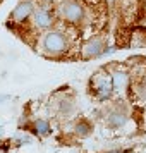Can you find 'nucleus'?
Here are the masks:
<instances>
[{"instance_id": "nucleus-16", "label": "nucleus", "mask_w": 146, "mask_h": 153, "mask_svg": "<svg viewBox=\"0 0 146 153\" xmlns=\"http://www.w3.org/2000/svg\"><path fill=\"white\" fill-rule=\"evenodd\" d=\"M4 134H5V129H4V126H0V138H2Z\"/></svg>"}, {"instance_id": "nucleus-9", "label": "nucleus", "mask_w": 146, "mask_h": 153, "mask_svg": "<svg viewBox=\"0 0 146 153\" xmlns=\"http://www.w3.org/2000/svg\"><path fill=\"white\" fill-rule=\"evenodd\" d=\"M110 79H112L113 91H125L127 90V86H129V83H131L129 74L124 72V71H115V72H112Z\"/></svg>"}, {"instance_id": "nucleus-17", "label": "nucleus", "mask_w": 146, "mask_h": 153, "mask_svg": "<svg viewBox=\"0 0 146 153\" xmlns=\"http://www.w3.org/2000/svg\"><path fill=\"white\" fill-rule=\"evenodd\" d=\"M107 2H108V4H113V2H115V0H107Z\"/></svg>"}, {"instance_id": "nucleus-12", "label": "nucleus", "mask_w": 146, "mask_h": 153, "mask_svg": "<svg viewBox=\"0 0 146 153\" xmlns=\"http://www.w3.org/2000/svg\"><path fill=\"white\" fill-rule=\"evenodd\" d=\"M12 143L14 145H29V143H33V136H29V134H17L14 139H12Z\"/></svg>"}, {"instance_id": "nucleus-10", "label": "nucleus", "mask_w": 146, "mask_h": 153, "mask_svg": "<svg viewBox=\"0 0 146 153\" xmlns=\"http://www.w3.org/2000/svg\"><path fill=\"white\" fill-rule=\"evenodd\" d=\"M31 131H33V134L36 138H47L52 132V126H50V122L47 119H36L31 124Z\"/></svg>"}, {"instance_id": "nucleus-13", "label": "nucleus", "mask_w": 146, "mask_h": 153, "mask_svg": "<svg viewBox=\"0 0 146 153\" xmlns=\"http://www.w3.org/2000/svg\"><path fill=\"white\" fill-rule=\"evenodd\" d=\"M136 91H138V97L141 98V100H146V79H145V81H141V83L138 84Z\"/></svg>"}, {"instance_id": "nucleus-18", "label": "nucleus", "mask_w": 146, "mask_h": 153, "mask_svg": "<svg viewBox=\"0 0 146 153\" xmlns=\"http://www.w3.org/2000/svg\"><path fill=\"white\" fill-rule=\"evenodd\" d=\"M0 153H5V150H4V148H0Z\"/></svg>"}, {"instance_id": "nucleus-4", "label": "nucleus", "mask_w": 146, "mask_h": 153, "mask_svg": "<svg viewBox=\"0 0 146 153\" xmlns=\"http://www.w3.org/2000/svg\"><path fill=\"white\" fill-rule=\"evenodd\" d=\"M91 90L96 100L100 102H107L110 100L113 95V86H112V79L110 76H95L91 79Z\"/></svg>"}, {"instance_id": "nucleus-8", "label": "nucleus", "mask_w": 146, "mask_h": 153, "mask_svg": "<svg viewBox=\"0 0 146 153\" xmlns=\"http://www.w3.org/2000/svg\"><path fill=\"white\" fill-rule=\"evenodd\" d=\"M31 19H33V24H35V28L38 29H50L53 26V14L50 12V9L47 7H35V12L31 16Z\"/></svg>"}, {"instance_id": "nucleus-5", "label": "nucleus", "mask_w": 146, "mask_h": 153, "mask_svg": "<svg viewBox=\"0 0 146 153\" xmlns=\"http://www.w3.org/2000/svg\"><path fill=\"white\" fill-rule=\"evenodd\" d=\"M105 50H107V38L103 35H96L91 36L83 45L81 55H83V59H96V57L103 55Z\"/></svg>"}, {"instance_id": "nucleus-15", "label": "nucleus", "mask_w": 146, "mask_h": 153, "mask_svg": "<svg viewBox=\"0 0 146 153\" xmlns=\"http://www.w3.org/2000/svg\"><path fill=\"white\" fill-rule=\"evenodd\" d=\"M103 153H124L122 150H108V152H103Z\"/></svg>"}, {"instance_id": "nucleus-7", "label": "nucleus", "mask_w": 146, "mask_h": 153, "mask_svg": "<svg viewBox=\"0 0 146 153\" xmlns=\"http://www.w3.org/2000/svg\"><path fill=\"white\" fill-rule=\"evenodd\" d=\"M33 12H35V4L31 0H22L14 7V10L9 16V19L16 24H24L28 19H31Z\"/></svg>"}, {"instance_id": "nucleus-1", "label": "nucleus", "mask_w": 146, "mask_h": 153, "mask_svg": "<svg viewBox=\"0 0 146 153\" xmlns=\"http://www.w3.org/2000/svg\"><path fill=\"white\" fill-rule=\"evenodd\" d=\"M69 48V40L59 29H48L42 38V50L47 55H60Z\"/></svg>"}, {"instance_id": "nucleus-14", "label": "nucleus", "mask_w": 146, "mask_h": 153, "mask_svg": "<svg viewBox=\"0 0 146 153\" xmlns=\"http://www.w3.org/2000/svg\"><path fill=\"white\" fill-rule=\"evenodd\" d=\"M10 100V95H0V103H5Z\"/></svg>"}, {"instance_id": "nucleus-2", "label": "nucleus", "mask_w": 146, "mask_h": 153, "mask_svg": "<svg viewBox=\"0 0 146 153\" xmlns=\"http://www.w3.org/2000/svg\"><path fill=\"white\" fill-rule=\"evenodd\" d=\"M57 12L60 19L70 24H79L84 19V5L79 0H62L57 7Z\"/></svg>"}, {"instance_id": "nucleus-3", "label": "nucleus", "mask_w": 146, "mask_h": 153, "mask_svg": "<svg viewBox=\"0 0 146 153\" xmlns=\"http://www.w3.org/2000/svg\"><path fill=\"white\" fill-rule=\"evenodd\" d=\"M129 120V108L125 107V103H113L105 110V124L110 129H120L124 127Z\"/></svg>"}, {"instance_id": "nucleus-11", "label": "nucleus", "mask_w": 146, "mask_h": 153, "mask_svg": "<svg viewBox=\"0 0 146 153\" xmlns=\"http://www.w3.org/2000/svg\"><path fill=\"white\" fill-rule=\"evenodd\" d=\"M72 132H74V136L76 138H88L91 132H93V126L88 119H79L74 127H72Z\"/></svg>"}, {"instance_id": "nucleus-6", "label": "nucleus", "mask_w": 146, "mask_h": 153, "mask_svg": "<svg viewBox=\"0 0 146 153\" xmlns=\"http://www.w3.org/2000/svg\"><path fill=\"white\" fill-rule=\"evenodd\" d=\"M53 107H55L57 117L70 119L76 112V102L70 95H57L53 98Z\"/></svg>"}]
</instances>
